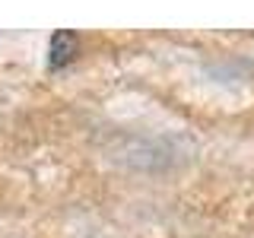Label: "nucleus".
<instances>
[{"label":"nucleus","mask_w":254,"mask_h":238,"mask_svg":"<svg viewBox=\"0 0 254 238\" xmlns=\"http://www.w3.org/2000/svg\"><path fill=\"white\" fill-rule=\"evenodd\" d=\"M76 51H79V35L70 29H58L51 35V58L48 60H51V67H64L76 58Z\"/></svg>","instance_id":"1"}]
</instances>
